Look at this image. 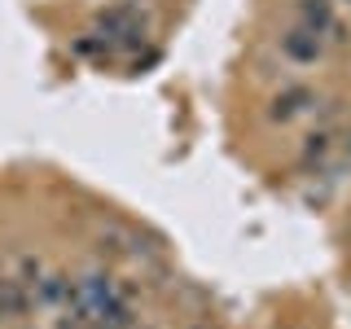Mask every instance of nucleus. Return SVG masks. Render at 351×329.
<instances>
[{"mask_svg":"<svg viewBox=\"0 0 351 329\" xmlns=\"http://www.w3.org/2000/svg\"><path fill=\"white\" fill-rule=\"evenodd\" d=\"M299 14H303V27L312 31V36H338V22H334L329 0H299Z\"/></svg>","mask_w":351,"mask_h":329,"instance_id":"obj_1","label":"nucleus"},{"mask_svg":"<svg viewBox=\"0 0 351 329\" xmlns=\"http://www.w3.org/2000/svg\"><path fill=\"white\" fill-rule=\"evenodd\" d=\"M281 53H285L290 62H316V58H321V40H316L307 27L285 31V36H281Z\"/></svg>","mask_w":351,"mask_h":329,"instance_id":"obj_2","label":"nucleus"},{"mask_svg":"<svg viewBox=\"0 0 351 329\" xmlns=\"http://www.w3.org/2000/svg\"><path fill=\"white\" fill-rule=\"evenodd\" d=\"M307 106H312V93H307V88H290V93H281L277 101H272V119H277V123H290Z\"/></svg>","mask_w":351,"mask_h":329,"instance_id":"obj_3","label":"nucleus"},{"mask_svg":"<svg viewBox=\"0 0 351 329\" xmlns=\"http://www.w3.org/2000/svg\"><path fill=\"white\" fill-rule=\"evenodd\" d=\"M36 294H40V303L44 307H66V294H71V281H66V277H44L40 285H36Z\"/></svg>","mask_w":351,"mask_h":329,"instance_id":"obj_4","label":"nucleus"}]
</instances>
